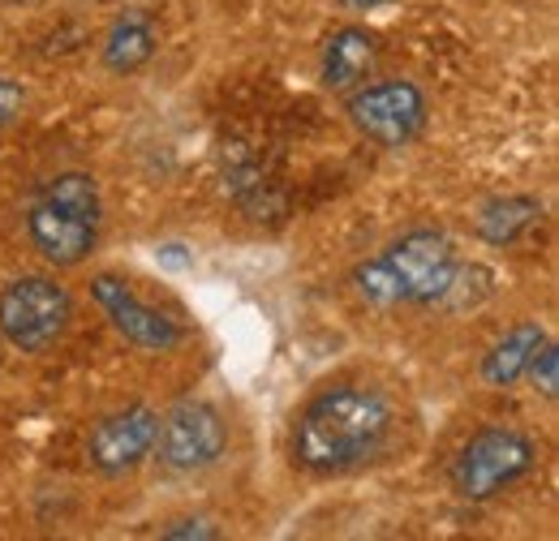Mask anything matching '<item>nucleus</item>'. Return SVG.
Masks as SVG:
<instances>
[{"label":"nucleus","mask_w":559,"mask_h":541,"mask_svg":"<svg viewBox=\"0 0 559 541\" xmlns=\"http://www.w3.org/2000/svg\"><path fill=\"white\" fill-rule=\"evenodd\" d=\"M543 219V206L525 194H512V199H495L478 211V237L490 241V245H512L521 241L534 224Z\"/></svg>","instance_id":"nucleus-13"},{"label":"nucleus","mask_w":559,"mask_h":541,"mask_svg":"<svg viewBox=\"0 0 559 541\" xmlns=\"http://www.w3.org/2000/svg\"><path fill=\"white\" fill-rule=\"evenodd\" d=\"M99 185L91 172L48 177L26 211V232L52 267H78L99 241Z\"/></svg>","instance_id":"nucleus-3"},{"label":"nucleus","mask_w":559,"mask_h":541,"mask_svg":"<svg viewBox=\"0 0 559 541\" xmlns=\"http://www.w3.org/2000/svg\"><path fill=\"white\" fill-rule=\"evenodd\" d=\"M345 9H383V4H392V0H341Z\"/></svg>","instance_id":"nucleus-17"},{"label":"nucleus","mask_w":559,"mask_h":541,"mask_svg":"<svg viewBox=\"0 0 559 541\" xmlns=\"http://www.w3.org/2000/svg\"><path fill=\"white\" fill-rule=\"evenodd\" d=\"M26 108V91L13 82V77H0V130Z\"/></svg>","instance_id":"nucleus-15"},{"label":"nucleus","mask_w":559,"mask_h":541,"mask_svg":"<svg viewBox=\"0 0 559 541\" xmlns=\"http://www.w3.org/2000/svg\"><path fill=\"white\" fill-rule=\"evenodd\" d=\"M155 430H159V412L151 405H130L112 417H104L91 430L86 456L104 477L134 473L142 460L155 452Z\"/></svg>","instance_id":"nucleus-9"},{"label":"nucleus","mask_w":559,"mask_h":541,"mask_svg":"<svg viewBox=\"0 0 559 541\" xmlns=\"http://www.w3.org/2000/svg\"><path fill=\"white\" fill-rule=\"evenodd\" d=\"M349 121L379 146H409L426 125V95L405 77L370 82L349 99Z\"/></svg>","instance_id":"nucleus-7"},{"label":"nucleus","mask_w":559,"mask_h":541,"mask_svg":"<svg viewBox=\"0 0 559 541\" xmlns=\"http://www.w3.org/2000/svg\"><path fill=\"white\" fill-rule=\"evenodd\" d=\"M91 297L108 314V323L130 339V344L146 348V352H168V348H177L186 339V332L168 314H159L155 305H146L139 292L126 279H117V275H95L91 279Z\"/></svg>","instance_id":"nucleus-8"},{"label":"nucleus","mask_w":559,"mask_h":541,"mask_svg":"<svg viewBox=\"0 0 559 541\" xmlns=\"http://www.w3.org/2000/svg\"><path fill=\"white\" fill-rule=\"evenodd\" d=\"M73 301L66 284L48 275H22L0 292V336L22 352H44L66 336Z\"/></svg>","instance_id":"nucleus-4"},{"label":"nucleus","mask_w":559,"mask_h":541,"mask_svg":"<svg viewBox=\"0 0 559 541\" xmlns=\"http://www.w3.org/2000/svg\"><path fill=\"white\" fill-rule=\"evenodd\" d=\"M530 469H534V443L525 434L483 430L461 447V456L452 465V490L469 503H487Z\"/></svg>","instance_id":"nucleus-5"},{"label":"nucleus","mask_w":559,"mask_h":541,"mask_svg":"<svg viewBox=\"0 0 559 541\" xmlns=\"http://www.w3.org/2000/svg\"><path fill=\"white\" fill-rule=\"evenodd\" d=\"M186 538H219V529H211L207 520H181V525H173V529H164V541H186Z\"/></svg>","instance_id":"nucleus-16"},{"label":"nucleus","mask_w":559,"mask_h":541,"mask_svg":"<svg viewBox=\"0 0 559 541\" xmlns=\"http://www.w3.org/2000/svg\"><path fill=\"white\" fill-rule=\"evenodd\" d=\"M456 250L443 232L418 228L401 241H392L388 250H379L374 259L353 267V288L370 301V305H435L456 288Z\"/></svg>","instance_id":"nucleus-2"},{"label":"nucleus","mask_w":559,"mask_h":541,"mask_svg":"<svg viewBox=\"0 0 559 541\" xmlns=\"http://www.w3.org/2000/svg\"><path fill=\"white\" fill-rule=\"evenodd\" d=\"M392 430V408L370 387H332L314 396L293 430V460L306 473H341L370 460Z\"/></svg>","instance_id":"nucleus-1"},{"label":"nucleus","mask_w":559,"mask_h":541,"mask_svg":"<svg viewBox=\"0 0 559 541\" xmlns=\"http://www.w3.org/2000/svg\"><path fill=\"white\" fill-rule=\"evenodd\" d=\"M151 57H155V26H151V17L139 13V9L117 17L108 39H104V65L112 69V73H134Z\"/></svg>","instance_id":"nucleus-12"},{"label":"nucleus","mask_w":559,"mask_h":541,"mask_svg":"<svg viewBox=\"0 0 559 541\" xmlns=\"http://www.w3.org/2000/svg\"><path fill=\"white\" fill-rule=\"evenodd\" d=\"M379 65V39L361 26H345L336 35H328L323 44V86L332 91H349L361 86Z\"/></svg>","instance_id":"nucleus-10"},{"label":"nucleus","mask_w":559,"mask_h":541,"mask_svg":"<svg viewBox=\"0 0 559 541\" xmlns=\"http://www.w3.org/2000/svg\"><path fill=\"white\" fill-rule=\"evenodd\" d=\"M543 344H547V332H543L538 323H516V327L483 357V383H487V387H499V392L516 387Z\"/></svg>","instance_id":"nucleus-11"},{"label":"nucleus","mask_w":559,"mask_h":541,"mask_svg":"<svg viewBox=\"0 0 559 541\" xmlns=\"http://www.w3.org/2000/svg\"><path fill=\"white\" fill-rule=\"evenodd\" d=\"M530 383H534V392H543L547 400H556L559 396V348L556 344H543L538 352H534V361H530Z\"/></svg>","instance_id":"nucleus-14"},{"label":"nucleus","mask_w":559,"mask_h":541,"mask_svg":"<svg viewBox=\"0 0 559 541\" xmlns=\"http://www.w3.org/2000/svg\"><path fill=\"white\" fill-rule=\"evenodd\" d=\"M228 447V430H224V417L207 405V400H181L177 408H168L159 417V430H155V452H159V465L173 469V473H199L215 465Z\"/></svg>","instance_id":"nucleus-6"}]
</instances>
